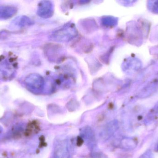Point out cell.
<instances>
[{
  "mask_svg": "<svg viewBox=\"0 0 158 158\" xmlns=\"http://www.w3.org/2000/svg\"><path fill=\"white\" fill-rule=\"evenodd\" d=\"M25 84L31 92L39 93L43 88L44 81L42 77L39 74H31L26 78Z\"/></svg>",
  "mask_w": 158,
  "mask_h": 158,
  "instance_id": "obj_1",
  "label": "cell"
},
{
  "mask_svg": "<svg viewBox=\"0 0 158 158\" xmlns=\"http://www.w3.org/2000/svg\"><path fill=\"white\" fill-rule=\"evenodd\" d=\"M77 34L76 29L72 27H65L53 33L52 38L57 41H69Z\"/></svg>",
  "mask_w": 158,
  "mask_h": 158,
  "instance_id": "obj_2",
  "label": "cell"
},
{
  "mask_svg": "<svg viewBox=\"0 0 158 158\" xmlns=\"http://www.w3.org/2000/svg\"><path fill=\"white\" fill-rule=\"evenodd\" d=\"M38 14L42 18H47L52 15L53 6L51 2L42 1L38 5Z\"/></svg>",
  "mask_w": 158,
  "mask_h": 158,
  "instance_id": "obj_3",
  "label": "cell"
},
{
  "mask_svg": "<svg viewBox=\"0 0 158 158\" xmlns=\"http://www.w3.org/2000/svg\"><path fill=\"white\" fill-rule=\"evenodd\" d=\"M17 9L11 6H0V19H6L13 17L16 13Z\"/></svg>",
  "mask_w": 158,
  "mask_h": 158,
  "instance_id": "obj_4",
  "label": "cell"
},
{
  "mask_svg": "<svg viewBox=\"0 0 158 158\" xmlns=\"http://www.w3.org/2000/svg\"><path fill=\"white\" fill-rule=\"evenodd\" d=\"M12 22L13 26L19 28H23L25 26H28L31 23L30 19L25 16L18 17L16 18Z\"/></svg>",
  "mask_w": 158,
  "mask_h": 158,
  "instance_id": "obj_5",
  "label": "cell"
},
{
  "mask_svg": "<svg viewBox=\"0 0 158 158\" xmlns=\"http://www.w3.org/2000/svg\"><path fill=\"white\" fill-rule=\"evenodd\" d=\"M151 153H149V152H147L146 154H144L140 158H152L151 156Z\"/></svg>",
  "mask_w": 158,
  "mask_h": 158,
  "instance_id": "obj_6",
  "label": "cell"
}]
</instances>
